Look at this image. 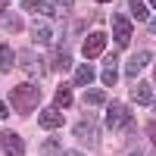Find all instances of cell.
<instances>
[{
	"instance_id": "obj_1",
	"label": "cell",
	"mask_w": 156,
	"mask_h": 156,
	"mask_svg": "<svg viewBox=\"0 0 156 156\" xmlns=\"http://www.w3.org/2000/svg\"><path fill=\"white\" fill-rule=\"evenodd\" d=\"M37 103H41V90H37L34 84H16L9 90V106L19 115H31L37 109Z\"/></svg>"
},
{
	"instance_id": "obj_2",
	"label": "cell",
	"mask_w": 156,
	"mask_h": 156,
	"mask_svg": "<svg viewBox=\"0 0 156 156\" xmlns=\"http://www.w3.org/2000/svg\"><path fill=\"white\" fill-rule=\"evenodd\" d=\"M72 131H75V137L81 140L84 147H90V150L100 144V122L94 119V115H81V119H78V125L72 128Z\"/></svg>"
},
{
	"instance_id": "obj_3",
	"label": "cell",
	"mask_w": 156,
	"mask_h": 156,
	"mask_svg": "<svg viewBox=\"0 0 156 156\" xmlns=\"http://www.w3.org/2000/svg\"><path fill=\"white\" fill-rule=\"evenodd\" d=\"M103 125H106L109 131H122L125 125H131V112H128V106L119 103V100L109 103V106H106V122H103Z\"/></svg>"
},
{
	"instance_id": "obj_4",
	"label": "cell",
	"mask_w": 156,
	"mask_h": 156,
	"mask_svg": "<svg viewBox=\"0 0 156 156\" xmlns=\"http://www.w3.org/2000/svg\"><path fill=\"white\" fill-rule=\"evenodd\" d=\"M19 66H22V72H28L34 78H44L47 75V66H44V59H41L37 50H22V53H19Z\"/></svg>"
},
{
	"instance_id": "obj_5",
	"label": "cell",
	"mask_w": 156,
	"mask_h": 156,
	"mask_svg": "<svg viewBox=\"0 0 156 156\" xmlns=\"http://www.w3.org/2000/svg\"><path fill=\"white\" fill-rule=\"evenodd\" d=\"M41 128H47V131H59L62 125H66V119H62V109L59 106H47V109H41Z\"/></svg>"
},
{
	"instance_id": "obj_6",
	"label": "cell",
	"mask_w": 156,
	"mask_h": 156,
	"mask_svg": "<svg viewBox=\"0 0 156 156\" xmlns=\"http://www.w3.org/2000/svg\"><path fill=\"white\" fill-rule=\"evenodd\" d=\"M112 37L119 47H128L131 44V22L125 16H112Z\"/></svg>"
},
{
	"instance_id": "obj_7",
	"label": "cell",
	"mask_w": 156,
	"mask_h": 156,
	"mask_svg": "<svg viewBox=\"0 0 156 156\" xmlns=\"http://www.w3.org/2000/svg\"><path fill=\"white\" fill-rule=\"evenodd\" d=\"M0 147H3V153H9V156H22L25 153V140L16 131H0Z\"/></svg>"
},
{
	"instance_id": "obj_8",
	"label": "cell",
	"mask_w": 156,
	"mask_h": 156,
	"mask_svg": "<svg viewBox=\"0 0 156 156\" xmlns=\"http://www.w3.org/2000/svg\"><path fill=\"white\" fill-rule=\"evenodd\" d=\"M103 47H106V34H103V31L87 34V37H84V44H81V50H84V56H87V59L100 56V53H103Z\"/></svg>"
},
{
	"instance_id": "obj_9",
	"label": "cell",
	"mask_w": 156,
	"mask_h": 156,
	"mask_svg": "<svg viewBox=\"0 0 156 156\" xmlns=\"http://www.w3.org/2000/svg\"><path fill=\"white\" fill-rule=\"evenodd\" d=\"M53 34H56V28L50 25L47 19H37V22H31V37L37 44H50L53 41Z\"/></svg>"
},
{
	"instance_id": "obj_10",
	"label": "cell",
	"mask_w": 156,
	"mask_h": 156,
	"mask_svg": "<svg viewBox=\"0 0 156 156\" xmlns=\"http://www.w3.org/2000/svg\"><path fill=\"white\" fill-rule=\"evenodd\" d=\"M100 78H103V84H106V87H112L115 81H119V59H115V53H109L106 59H103V72H100Z\"/></svg>"
},
{
	"instance_id": "obj_11",
	"label": "cell",
	"mask_w": 156,
	"mask_h": 156,
	"mask_svg": "<svg viewBox=\"0 0 156 156\" xmlns=\"http://www.w3.org/2000/svg\"><path fill=\"white\" fill-rule=\"evenodd\" d=\"M131 100L140 103V106H153V84H147V81L134 84L131 87Z\"/></svg>"
},
{
	"instance_id": "obj_12",
	"label": "cell",
	"mask_w": 156,
	"mask_h": 156,
	"mask_svg": "<svg viewBox=\"0 0 156 156\" xmlns=\"http://www.w3.org/2000/svg\"><path fill=\"white\" fill-rule=\"evenodd\" d=\"M22 6L28 12H41V16H53V12H56L53 0H22Z\"/></svg>"
},
{
	"instance_id": "obj_13",
	"label": "cell",
	"mask_w": 156,
	"mask_h": 156,
	"mask_svg": "<svg viewBox=\"0 0 156 156\" xmlns=\"http://www.w3.org/2000/svg\"><path fill=\"white\" fill-rule=\"evenodd\" d=\"M147 62H153V53H150V50H140V53H134L131 59H128V66H125V72H128V75H137L140 69L147 66Z\"/></svg>"
},
{
	"instance_id": "obj_14",
	"label": "cell",
	"mask_w": 156,
	"mask_h": 156,
	"mask_svg": "<svg viewBox=\"0 0 156 156\" xmlns=\"http://www.w3.org/2000/svg\"><path fill=\"white\" fill-rule=\"evenodd\" d=\"M50 66H53L56 72H66L72 66V56H69V50H53V56H50Z\"/></svg>"
},
{
	"instance_id": "obj_15",
	"label": "cell",
	"mask_w": 156,
	"mask_h": 156,
	"mask_svg": "<svg viewBox=\"0 0 156 156\" xmlns=\"http://www.w3.org/2000/svg\"><path fill=\"white\" fill-rule=\"evenodd\" d=\"M72 81H75L78 87H87L90 81H94V69H90V66H78L75 75H72Z\"/></svg>"
},
{
	"instance_id": "obj_16",
	"label": "cell",
	"mask_w": 156,
	"mask_h": 156,
	"mask_svg": "<svg viewBox=\"0 0 156 156\" xmlns=\"http://www.w3.org/2000/svg\"><path fill=\"white\" fill-rule=\"evenodd\" d=\"M56 106H59V109H69V106H72V87H69V84H59V87H56Z\"/></svg>"
},
{
	"instance_id": "obj_17",
	"label": "cell",
	"mask_w": 156,
	"mask_h": 156,
	"mask_svg": "<svg viewBox=\"0 0 156 156\" xmlns=\"http://www.w3.org/2000/svg\"><path fill=\"white\" fill-rule=\"evenodd\" d=\"M12 62H16V53H12V47L0 44V72H9Z\"/></svg>"
},
{
	"instance_id": "obj_18",
	"label": "cell",
	"mask_w": 156,
	"mask_h": 156,
	"mask_svg": "<svg viewBox=\"0 0 156 156\" xmlns=\"http://www.w3.org/2000/svg\"><path fill=\"white\" fill-rule=\"evenodd\" d=\"M128 9H131V16H134L137 22H144V19L150 16V12H147V3H144V0H128Z\"/></svg>"
},
{
	"instance_id": "obj_19",
	"label": "cell",
	"mask_w": 156,
	"mask_h": 156,
	"mask_svg": "<svg viewBox=\"0 0 156 156\" xmlns=\"http://www.w3.org/2000/svg\"><path fill=\"white\" fill-rule=\"evenodd\" d=\"M3 25H6L9 31H22V19L12 16V12H6V16H3Z\"/></svg>"
},
{
	"instance_id": "obj_20",
	"label": "cell",
	"mask_w": 156,
	"mask_h": 156,
	"mask_svg": "<svg viewBox=\"0 0 156 156\" xmlns=\"http://www.w3.org/2000/svg\"><path fill=\"white\" fill-rule=\"evenodd\" d=\"M84 100L97 106V103H106V94H103V90H87V94H84Z\"/></svg>"
},
{
	"instance_id": "obj_21",
	"label": "cell",
	"mask_w": 156,
	"mask_h": 156,
	"mask_svg": "<svg viewBox=\"0 0 156 156\" xmlns=\"http://www.w3.org/2000/svg\"><path fill=\"white\" fill-rule=\"evenodd\" d=\"M59 147H56V140H44V147H41V153H56Z\"/></svg>"
},
{
	"instance_id": "obj_22",
	"label": "cell",
	"mask_w": 156,
	"mask_h": 156,
	"mask_svg": "<svg viewBox=\"0 0 156 156\" xmlns=\"http://www.w3.org/2000/svg\"><path fill=\"white\" fill-rule=\"evenodd\" d=\"M56 156H84V153H81V150H59Z\"/></svg>"
},
{
	"instance_id": "obj_23",
	"label": "cell",
	"mask_w": 156,
	"mask_h": 156,
	"mask_svg": "<svg viewBox=\"0 0 156 156\" xmlns=\"http://www.w3.org/2000/svg\"><path fill=\"white\" fill-rule=\"evenodd\" d=\"M150 140H153V147H156V119L150 122Z\"/></svg>"
},
{
	"instance_id": "obj_24",
	"label": "cell",
	"mask_w": 156,
	"mask_h": 156,
	"mask_svg": "<svg viewBox=\"0 0 156 156\" xmlns=\"http://www.w3.org/2000/svg\"><path fill=\"white\" fill-rule=\"evenodd\" d=\"M6 16V0H0V19Z\"/></svg>"
},
{
	"instance_id": "obj_25",
	"label": "cell",
	"mask_w": 156,
	"mask_h": 156,
	"mask_svg": "<svg viewBox=\"0 0 156 156\" xmlns=\"http://www.w3.org/2000/svg\"><path fill=\"white\" fill-rule=\"evenodd\" d=\"M59 6L62 9H72V0H59Z\"/></svg>"
},
{
	"instance_id": "obj_26",
	"label": "cell",
	"mask_w": 156,
	"mask_h": 156,
	"mask_svg": "<svg viewBox=\"0 0 156 156\" xmlns=\"http://www.w3.org/2000/svg\"><path fill=\"white\" fill-rule=\"evenodd\" d=\"M0 119H6V106H3V103H0Z\"/></svg>"
},
{
	"instance_id": "obj_27",
	"label": "cell",
	"mask_w": 156,
	"mask_h": 156,
	"mask_svg": "<svg viewBox=\"0 0 156 156\" xmlns=\"http://www.w3.org/2000/svg\"><path fill=\"white\" fill-rule=\"evenodd\" d=\"M150 31H153V34H156V19H153V25H150Z\"/></svg>"
},
{
	"instance_id": "obj_28",
	"label": "cell",
	"mask_w": 156,
	"mask_h": 156,
	"mask_svg": "<svg viewBox=\"0 0 156 156\" xmlns=\"http://www.w3.org/2000/svg\"><path fill=\"white\" fill-rule=\"evenodd\" d=\"M147 3H150V6H153V9H156V0H147Z\"/></svg>"
},
{
	"instance_id": "obj_29",
	"label": "cell",
	"mask_w": 156,
	"mask_h": 156,
	"mask_svg": "<svg viewBox=\"0 0 156 156\" xmlns=\"http://www.w3.org/2000/svg\"><path fill=\"white\" fill-rule=\"evenodd\" d=\"M97 3H109V0H97Z\"/></svg>"
},
{
	"instance_id": "obj_30",
	"label": "cell",
	"mask_w": 156,
	"mask_h": 156,
	"mask_svg": "<svg viewBox=\"0 0 156 156\" xmlns=\"http://www.w3.org/2000/svg\"><path fill=\"white\" fill-rule=\"evenodd\" d=\"M153 84H156V75H153Z\"/></svg>"
},
{
	"instance_id": "obj_31",
	"label": "cell",
	"mask_w": 156,
	"mask_h": 156,
	"mask_svg": "<svg viewBox=\"0 0 156 156\" xmlns=\"http://www.w3.org/2000/svg\"><path fill=\"white\" fill-rule=\"evenodd\" d=\"M131 156H140V153H131Z\"/></svg>"
}]
</instances>
